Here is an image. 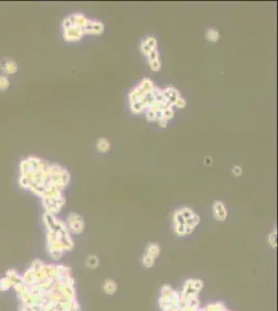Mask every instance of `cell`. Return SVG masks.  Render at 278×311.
Wrapping results in <instances>:
<instances>
[{"mask_svg": "<svg viewBox=\"0 0 278 311\" xmlns=\"http://www.w3.org/2000/svg\"><path fill=\"white\" fill-rule=\"evenodd\" d=\"M65 167L35 156H28L19 165L18 183L42 201L44 213L57 215L65 203L63 190L70 183Z\"/></svg>", "mask_w": 278, "mask_h": 311, "instance_id": "6da1fadb", "label": "cell"}, {"mask_svg": "<svg viewBox=\"0 0 278 311\" xmlns=\"http://www.w3.org/2000/svg\"><path fill=\"white\" fill-rule=\"evenodd\" d=\"M43 224L46 229L47 253L52 260H60L65 252L71 251L74 247V241L66 223L56 215L44 213Z\"/></svg>", "mask_w": 278, "mask_h": 311, "instance_id": "7a4b0ae2", "label": "cell"}, {"mask_svg": "<svg viewBox=\"0 0 278 311\" xmlns=\"http://www.w3.org/2000/svg\"><path fill=\"white\" fill-rule=\"evenodd\" d=\"M103 24L90 21L81 14H75L64 19L62 36L65 42H77L84 34L103 32Z\"/></svg>", "mask_w": 278, "mask_h": 311, "instance_id": "3957f363", "label": "cell"}, {"mask_svg": "<svg viewBox=\"0 0 278 311\" xmlns=\"http://www.w3.org/2000/svg\"><path fill=\"white\" fill-rule=\"evenodd\" d=\"M199 218L189 209H181L175 214V228L180 236L189 235L198 224Z\"/></svg>", "mask_w": 278, "mask_h": 311, "instance_id": "277c9868", "label": "cell"}, {"mask_svg": "<svg viewBox=\"0 0 278 311\" xmlns=\"http://www.w3.org/2000/svg\"><path fill=\"white\" fill-rule=\"evenodd\" d=\"M65 223L71 235H79L84 229V221L77 213H70Z\"/></svg>", "mask_w": 278, "mask_h": 311, "instance_id": "5b68a950", "label": "cell"}, {"mask_svg": "<svg viewBox=\"0 0 278 311\" xmlns=\"http://www.w3.org/2000/svg\"><path fill=\"white\" fill-rule=\"evenodd\" d=\"M160 253V248L158 244H150L149 247L147 248L146 255L143 257V265L147 268H151L154 266L156 258L159 256Z\"/></svg>", "mask_w": 278, "mask_h": 311, "instance_id": "8992f818", "label": "cell"}, {"mask_svg": "<svg viewBox=\"0 0 278 311\" xmlns=\"http://www.w3.org/2000/svg\"><path fill=\"white\" fill-rule=\"evenodd\" d=\"M0 70L2 71L3 75H15L19 70V66L18 63L14 60H12V58H5V60L0 62Z\"/></svg>", "mask_w": 278, "mask_h": 311, "instance_id": "52a82bcc", "label": "cell"}, {"mask_svg": "<svg viewBox=\"0 0 278 311\" xmlns=\"http://www.w3.org/2000/svg\"><path fill=\"white\" fill-rule=\"evenodd\" d=\"M213 210H214V215H215V218L219 221H224L227 217V212L223 206V203L221 201H216L214 203V207H213Z\"/></svg>", "mask_w": 278, "mask_h": 311, "instance_id": "ba28073f", "label": "cell"}, {"mask_svg": "<svg viewBox=\"0 0 278 311\" xmlns=\"http://www.w3.org/2000/svg\"><path fill=\"white\" fill-rule=\"evenodd\" d=\"M155 49H156V40H155L154 37H149L148 40H146L145 42L142 43L141 51H142V53L145 54V55L148 56V54H149L151 51L155 50Z\"/></svg>", "mask_w": 278, "mask_h": 311, "instance_id": "9c48e42d", "label": "cell"}, {"mask_svg": "<svg viewBox=\"0 0 278 311\" xmlns=\"http://www.w3.org/2000/svg\"><path fill=\"white\" fill-rule=\"evenodd\" d=\"M103 288L107 295H113L118 290V284L112 279H108L105 281Z\"/></svg>", "mask_w": 278, "mask_h": 311, "instance_id": "30bf717a", "label": "cell"}, {"mask_svg": "<svg viewBox=\"0 0 278 311\" xmlns=\"http://www.w3.org/2000/svg\"><path fill=\"white\" fill-rule=\"evenodd\" d=\"M9 87H11V80H9L8 76L0 74V92L4 93L8 91Z\"/></svg>", "mask_w": 278, "mask_h": 311, "instance_id": "8fae6325", "label": "cell"}, {"mask_svg": "<svg viewBox=\"0 0 278 311\" xmlns=\"http://www.w3.org/2000/svg\"><path fill=\"white\" fill-rule=\"evenodd\" d=\"M97 148H98V151H99V152H101V153H106V152L109 150V148H110V143L108 142L107 139L102 138V139H100V140L98 141Z\"/></svg>", "mask_w": 278, "mask_h": 311, "instance_id": "7c38bea8", "label": "cell"}, {"mask_svg": "<svg viewBox=\"0 0 278 311\" xmlns=\"http://www.w3.org/2000/svg\"><path fill=\"white\" fill-rule=\"evenodd\" d=\"M86 266L90 269H95L99 266V258L95 255H91L86 259Z\"/></svg>", "mask_w": 278, "mask_h": 311, "instance_id": "4fadbf2b", "label": "cell"}, {"mask_svg": "<svg viewBox=\"0 0 278 311\" xmlns=\"http://www.w3.org/2000/svg\"><path fill=\"white\" fill-rule=\"evenodd\" d=\"M207 37H208V40H210V41L216 42L219 38V33H218V31H215V29H210V31H208Z\"/></svg>", "mask_w": 278, "mask_h": 311, "instance_id": "5bb4252c", "label": "cell"}, {"mask_svg": "<svg viewBox=\"0 0 278 311\" xmlns=\"http://www.w3.org/2000/svg\"><path fill=\"white\" fill-rule=\"evenodd\" d=\"M276 231H274V232H272L271 235L269 236V242H270V244H271V246L272 247H276Z\"/></svg>", "mask_w": 278, "mask_h": 311, "instance_id": "9a60e30c", "label": "cell"}, {"mask_svg": "<svg viewBox=\"0 0 278 311\" xmlns=\"http://www.w3.org/2000/svg\"><path fill=\"white\" fill-rule=\"evenodd\" d=\"M233 172H234V174H236V176H240V174L242 173V169H241V167L236 166V167H234Z\"/></svg>", "mask_w": 278, "mask_h": 311, "instance_id": "2e32d148", "label": "cell"}, {"mask_svg": "<svg viewBox=\"0 0 278 311\" xmlns=\"http://www.w3.org/2000/svg\"><path fill=\"white\" fill-rule=\"evenodd\" d=\"M206 164H207V165H211V164H212V159H211V158H210V159L207 158V159H206Z\"/></svg>", "mask_w": 278, "mask_h": 311, "instance_id": "e0dca14e", "label": "cell"}]
</instances>
